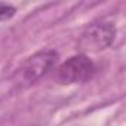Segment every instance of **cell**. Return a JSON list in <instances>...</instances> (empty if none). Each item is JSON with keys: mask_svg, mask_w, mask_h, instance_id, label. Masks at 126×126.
Instances as JSON below:
<instances>
[{"mask_svg": "<svg viewBox=\"0 0 126 126\" xmlns=\"http://www.w3.org/2000/svg\"><path fill=\"white\" fill-rule=\"evenodd\" d=\"M116 37V28L110 22H94L80 36L77 49L80 52H101L107 49Z\"/></svg>", "mask_w": 126, "mask_h": 126, "instance_id": "6da1fadb", "label": "cell"}, {"mask_svg": "<svg viewBox=\"0 0 126 126\" xmlns=\"http://www.w3.org/2000/svg\"><path fill=\"white\" fill-rule=\"evenodd\" d=\"M16 9L8 3H0V22H3V21H8L11 19L14 15H15Z\"/></svg>", "mask_w": 126, "mask_h": 126, "instance_id": "277c9868", "label": "cell"}, {"mask_svg": "<svg viewBox=\"0 0 126 126\" xmlns=\"http://www.w3.org/2000/svg\"><path fill=\"white\" fill-rule=\"evenodd\" d=\"M95 73L94 62L83 53L74 55L62 62L58 68V79L62 83H82L92 77Z\"/></svg>", "mask_w": 126, "mask_h": 126, "instance_id": "3957f363", "label": "cell"}, {"mask_svg": "<svg viewBox=\"0 0 126 126\" xmlns=\"http://www.w3.org/2000/svg\"><path fill=\"white\" fill-rule=\"evenodd\" d=\"M58 61V52L55 50H40L30 58L25 59V62L18 70V80L22 85H31L37 82L40 77H43Z\"/></svg>", "mask_w": 126, "mask_h": 126, "instance_id": "7a4b0ae2", "label": "cell"}]
</instances>
